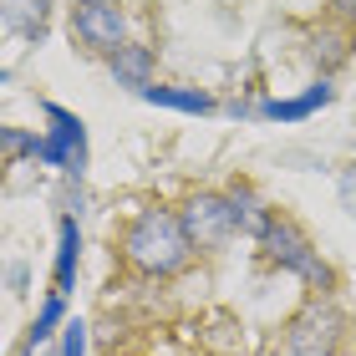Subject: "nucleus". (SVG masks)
<instances>
[{
	"label": "nucleus",
	"mask_w": 356,
	"mask_h": 356,
	"mask_svg": "<svg viewBox=\"0 0 356 356\" xmlns=\"http://www.w3.org/2000/svg\"><path fill=\"white\" fill-rule=\"evenodd\" d=\"M61 316H67V296H56V290H51V296H46V305L36 311V321H31V331H26V351H36L46 336L61 326Z\"/></svg>",
	"instance_id": "obj_12"
},
{
	"label": "nucleus",
	"mask_w": 356,
	"mask_h": 356,
	"mask_svg": "<svg viewBox=\"0 0 356 356\" xmlns=\"http://www.w3.org/2000/svg\"><path fill=\"white\" fill-rule=\"evenodd\" d=\"M46 15H51V0H6V6H0L6 31L21 36V41H41L46 36Z\"/></svg>",
	"instance_id": "obj_7"
},
{
	"label": "nucleus",
	"mask_w": 356,
	"mask_h": 356,
	"mask_svg": "<svg viewBox=\"0 0 356 356\" xmlns=\"http://www.w3.org/2000/svg\"><path fill=\"white\" fill-rule=\"evenodd\" d=\"M188 229L184 219L168 214V209H143V214L127 224L122 234V254L133 270H148V275H168L188 260Z\"/></svg>",
	"instance_id": "obj_1"
},
{
	"label": "nucleus",
	"mask_w": 356,
	"mask_h": 356,
	"mask_svg": "<svg viewBox=\"0 0 356 356\" xmlns=\"http://www.w3.org/2000/svg\"><path fill=\"white\" fill-rule=\"evenodd\" d=\"M61 356H87V326L82 321H72V326L61 331Z\"/></svg>",
	"instance_id": "obj_14"
},
{
	"label": "nucleus",
	"mask_w": 356,
	"mask_h": 356,
	"mask_svg": "<svg viewBox=\"0 0 356 356\" xmlns=\"http://www.w3.org/2000/svg\"><path fill=\"white\" fill-rule=\"evenodd\" d=\"M331 10L336 15H356V0H331Z\"/></svg>",
	"instance_id": "obj_16"
},
{
	"label": "nucleus",
	"mask_w": 356,
	"mask_h": 356,
	"mask_svg": "<svg viewBox=\"0 0 356 356\" xmlns=\"http://www.w3.org/2000/svg\"><path fill=\"white\" fill-rule=\"evenodd\" d=\"M46 122H51V133L41 138L36 158L51 168H67V173H82L87 168V133H82V118L56 102H46Z\"/></svg>",
	"instance_id": "obj_5"
},
{
	"label": "nucleus",
	"mask_w": 356,
	"mask_h": 356,
	"mask_svg": "<svg viewBox=\"0 0 356 356\" xmlns=\"http://www.w3.org/2000/svg\"><path fill=\"white\" fill-rule=\"evenodd\" d=\"M112 76H118L122 87H133V92H148L153 87V51L148 46H122V51H112Z\"/></svg>",
	"instance_id": "obj_9"
},
{
	"label": "nucleus",
	"mask_w": 356,
	"mask_h": 356,
	"mask_svg": "<svg viewBox=\"0 0 356 356\" xmlns=\"http://www.w3.org/2000/svg\"><path fill=\"white\" fill-rule=\"evenodd\" d=\"M178 219H184V229H188V245L219 250V245H229L239 229H254V234H260L270 214L254 209L250 193H229V199H224V193H199V199H193Z\"/></svg>",
	"instance_id": "obj_2"
},
{
	"label": "nucleus",
	"mask_w": 356,
	"mask_h": 356,
	"mask_svg": "<svg viewBox=\"0 0 356 356\" xmlns=\"http://www.w3.org/2000/svg\"><path fill=\"white\" fill-rule=\"evenodd\" d=\"M341 199H346V209L356 214V168H346V173H341Z\"/></svg>",
	"instance_id": "obj_15"
},
{
	"label": "nucleus",
	"mask_w": 356,
	"mask_h": 356,
	"mask_svg": "<svg viewBox=\"0 0 356 356\" xmlns=\"http://www.w3.org/2000/svg\"><path fill=\"white\" fill-rule=\"evenodd\" d=\"M341 311H336L331 300H311L305 311L290 321L285 331V346L290 356H336V346H341Z\"/></svg>",
	"instance_id": "obj_4"
},
{
	"label": "nucleus",
	"mask_w": 356,
	"mask_h": 356,
	"mask_svg": "<svg viewBox=\"0 0 356 356\" xmlns=\"http://www.w3.org/2000/svg\"><path fill=\"white\" fill-rule=\"evenodd\" d=\"M76 254H82V234H76V219H61V245H56V296H67L76 280Z\"/></svg>",
	"instance_id": "obj_11"
},
{
	"label": "nucleus",
	"mask_w": 356,
	"mask_h": 356,
	"mask_svg": "<svg viewBox=\"0 0 356 356\" xmlns=\"http://www.w3.org/2000/svg\"><path fill=\"white\" fill-rule=\"evenodd\" d=\"M0 148H6V163H15L21 153H31V158H36L41 138H36V133H21V127H0Z\"/></svg>",
	"instance_id": "obj_13"
},
{
	"label": "nucleus",
	"mask_w": 356,
	"mask_h": 356,
	"mask_svg": "<svg viewBox=\"0 0 356 356\" xmlns=\"http://www.w3.org/2000/svg\"><path fill=\"white\" fill-rule=\"evenodd\" d=\"M143 102L153 107H173V112H214V97L199 92V87H148Z\"/></svg>",
	"instance_id": "obj_10"
},
{
	"label": "nucleus",
	"mask_w": 356,
	"mask_h": 356,
	"mask_svg": "<svg viewBox=\"0 0 356 356\" xmlns=\"http://www.w3.org/2000/svg\"><path fill=\"white\" fill-rule=\"evenodd\" d=\"M331 87L326 82H316L311 92H300V97H285V102H280V97H270V102H260V118H270V122H300V118H311V112H321V107H326L331 102Z\"/></svg>",
	"instance_id": "obj_8"
},
{
	"label": "nucleus",
	"mask_w": 356,
	"mask_h": 356,
	"mask_svg": "<svg viewBox=\"0 0 356 356\" xmlns=\"http://www.w3.org/2000/svg\"><path fill=\"white\" fill-rule=\"evenodd\" d=\"M72 31L82 36V46L92 51H122V36H127V15L112 6V0H82L72 10Z\"/></svg>",
	"instance_id": "obj_6"
},
{
	"label": "nucleus",
	"mask_w": 356,
	"mask_h": 356,
	"mask_svg": "<svg viewBox=\"0 0 356 356\" xmlns=\"http://www.w3.org/2000/svg\"><path fill=\"white\" fill-rule=\"evenodd\" d=\"M260 245H265V254L280 270H296L305 285H316V290H326L331 285V270H326V260L311 250V239L300 234V224L296 219H285V214H270L265 219V229H260Z\"/></svg>",
	"instance_id": "obj_3"
}]
</instances>
